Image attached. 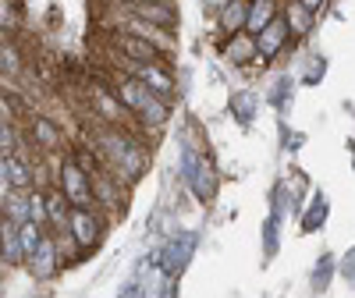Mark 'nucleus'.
I'll list each match as a JSON object with an SVG mask.
<instances>
[{
  "label": "nucleus",
  "mask_w": 355,
  "mask_h": 298,
  "mask_svg": "<svg viewBox=\"0 0 355 298\" xmlns=\"http://www.w3.org/2000/svg\"><path fill=\"white\" fill-rule=\"evenodd\" d=\"M68 238H71V245L78 252H89V249H96L100 245V238H103V220L96 213V206L93 210H68V224H64Z\"/></svg>",
  "instance_id": "423d86ee"
},
{
  "label": "nucleus",
  "mask_w": 355,
  "mask_h": 298,
  "mask_svg": "<svg viewBox=\"0 0 355 298\" xmlns=\"http://www.w3.org/2000/svg\"><path fill=\"white\" fill-rule=\"evenodd\" d=\"M135 117H139L142 132H153V135H157V132H164V128H167V121H171V103L150 93V96H146V103L139 107V114H135Z\"/></svg>",
  "instance_id": "2eb2a0df"
},
{
  "label": "nucleus",
  "mask_w": 355,
  "mask_h": 298,
  "mask_svg": "<svg viewBox=\"0 0 355 298\" xmlns=\"http://www.w3.org/2000/svg\"><path fill=\"white\" fill-rule=\"evenodd\" d=\"M43 206H46V227L50 231H64V224H68V199L61 195V189H50V192H43Z\"/></svg>",
  "instance_id": "6ab92c4d"
},
{
  "label": "nucleus",
  "mask_w": 355,
  "mask_h": 298,
  "mask_svg": "<svg viewBox=\"0 0 355 298\" xmlns=\"http://www.w3.org/2000/svg\"><path fill=\"white\" fill-rule=\"evenodd\" d=\"M0 71H8L11 78L21 75V57H18L15 46H0Z\"/></svg>",
  "instance_id": "7c9ffc66"
},
{
  "label": "nucleus",
  "mask_w": 355,
  "mask_h": 298,
  "mask_svg": "<svg viewBox=\"0 0 355 298\" xmlns=\"http://www.w3.org/2000/svg\"><path fill=\"white\" fill-rule=\"evenodd\" d=\"M4 217H8L11 224H25V220H28V210H25V192L4 189Z\"/></svg>",
  "instance_id": "a878e982"
},
{
  "label": "nucleus",
  "mask_w": 355,
  "mask_h": 298,
  "mask_svg": "<svg viewBox=\"0 0 355 298\" xmlns=\"http://www.w3.org/2000/svg\"><path fill=\"white\" fill-rule=\"evenodd\" d=\"M107 85H110V93L117 96V103H121L132 117L139 114V107L146 103V96H150V89H146L142 82H135L128 71H117V68H114V75H110Z\"/></svg>",
  "instance_id": "9b49d317"
},
{
  "label": "nucleus",
  "mask_w": 355,
  "mask_h": 298,
  "mask_svg": "<svg viewBox=\"0 0 355 298\" xmlns=\"http://www.w3.org/2000/svg\"><path fill=\"white\" fill-rule=\"evenodd\" d=\"M43 234H46V227H40V224H33V220L18 224V245H21V263H25L28 256H33V252L40 249Z\"/></svg>",
  "instance_id": "4be33fe9"
},
{
  "label": "nucleus",
  "mask_w": 355,
  "mask_h": 298,
  "mask_svg": "<svg viewBox=\"0 0 355 298\" xmlns=\"http://www.w3.org/2000/svg\"><path fill=\"white\" fill-rule=\"evenodd\" d=\"M199 249V231H174L167 242L157 249V263H160V274L171 277H182L189 270V263Z\"/></svg>",
  "instance_id": "f03ea898"
},
{
  "label": "nucleus",
  "mask_w": 355,
  "mask_h": 298,
  "mask_svg": "<svg viewBox=\"0 0 355 298\" xmlns=\"http://www.w3.org/2000/svg\"><path fill=\"white\" fill-rule=\"evenodd\" d=\"M291 96H295V82H291V75H281V78L270 85V93H266V103L284 114L288 103H291Z\"/></svg>",
  "instance_id": "b1692460"
},
{
  "label": "nucleus",
  "mask_w": 355,
  "mask_h": 298,
  "mask_svg": "<svg viewBox=\"0 0 355 298\" xmlns=\"http://www.w3.org/2000/svg\"><path fill=\"white\" fill-rule=\"evenodd\" d=\"M327 217H331L327 195H323V192H313V199H309V206H306V213H302V220H299L302 234H316L323 224H327Z\"/></svg>",
  "instance_id": "a211bd4d"
},
{
  "label": "nucleus",
  "mask_w": 355,
  "mask_h": 298,
  "mask_svg": "<svg viewBox=\"0 0 355 298\" xmlns=\"http://www.w3.org/2000/svg\"><path fill=\"white\" fill-rule=\"evenodd\" d=\"M0 259L8 266L21 263V245H18V224H11L8 217H0Z\"/></svg>",
  "instance_id": "aec40b11"
},
{
  "label": "nucleus",
  "mask_w": 355,
  "mask_h": 298,
  "mask_svg": "<svg viewBox=\"0 0 355 298\" xmlns=\"http://www.w3.org/2000/svg\"><path fill=\"white\" fill-rule=\"evenodd\" d=\"M252 40H256V64H270L277 53H284V50H288L291 33H288V25H284V21H281V15H277L270 25H263Z\"/></svg>",
  "instance_id": "1a4fd4ad"
},
{
  "label": "nucleus",
  "mask_w": 355,
  "mask_h": 298,
  "mask_svg": "<svg viewBox=\"0 0 355 298\" xmlns=\"http://www.w3.org/2000/svg\"><path fill=\"white\" fill-rule=\"evenodd\" d=\"M220 57L234 68H245V64H256V40L249 33H234V36H224V46H220Z\"/></svg>",
  "instance_id": "4468645a"
},
{
  "label": "nucleus",
  "mask_w": 355,
  "mask_h": 298,
  "mask_svg": "<svg viewBox=\"0 0 355 298\" xmlns=\"http://www.w3.org/2000/svg\"><path fill=\"white\" fill-rule=\"evenodd\" d=\"M214 25L220 36H234L245 28V0H227V4L214 15Z\"/></svg>",
  "instance_id": "f3484780"
},
{
  "label": "nucleus",
  "mask_w": 355,
  "mask_h": 298,
  "mask_svg": "<svg viewBox=\"0 0 355 298\" xmlns=\"http://www.w3.org/2000/svg\"><path fill=\"white\" fill-rule=\"evenodd\" d=\"M281 21L288 25V33H291V40H309L313 36V28H316V15H309L299 0H284L281 4Z\"/></svg>",
  "instance_id": "ddd939ff"
},
{
  "label": "nucleus",
  "mask_w": 355,
  "mask_h": 298,
  "mask_svg": "<svg viewBox=\"0 0 355 298\" xmlns=\"http://www.w3.org/2000/svg\"><path fill=\"white\" fill-rule=\"evenodd\" d=\"M25 210H28V220L46 227V206H43V192L40 189H28L25 192Z\"/></svg>",
  "instance_id": "bb28decb"
},
{
  "label": "nucleus",
  "mask_w": 355,
  "mask_h": 298,
  "mask_svg": "<svg viewBox=\"0 0 355 298\" xmlns=\"http://www.w3.org/2000/svg\"><path fill=\"white\" fill-rule=\"evenodd\" d=\"M117 298H150V291H146L142 284H128L121 295H117Z\"/></svg>",
  "instance_id": "f704fd0d"
},
{
  "label": "nucleus",
  "mask_w": 355,
  "mask_h": 298,
  "mask_svg": "<svg viewBox=\"0 0 355 298\" xmlns=\"http://www.w3.org/2000/svg\"><path fill=\"white\" fill-rule=\"evenodd\" d=\"M57 189H61V195L68 199V206H75V210H93V185H89V174L71 157L57 160Z\"/></svg>",
  "instance_id": "20e7f679"
},
{
  "label": "nucleus",
  "mask_w": 355,
  "mask_h": 298,
  "mask_svg": "<svg viewBox=\"0 0 355 298\" xmlns=\"http://www.w3.org/2000/svg\"><path fill=\"white\" fill-rule=\"evenodd\" d=\"M281 217H274V213H266V220H263V256L266 259H274L277 256V249H281Z\"/></svg>",
  "instance_id": "393cba45"
},
{
  "label": "nucleus",
  "mask_w": 355,
  "mask_h": 298,
  "mask_svg": "<svg viewBox=\"0 0 355 298\" xmlns=\"http://www.w3.org/2000/svg\"><path fill=\"white\" fill-rule=\"evenodd\" d=\"M224 4H227V0H202V15L214 21V15H217V11H220Z\"/></svg>",
  "instance_id": "c9c22d12"
},
{
  "label": "nucleus",
  "mask_w": 355,
  "mask_h": 298,
  "mask_svg": "<svg viewBox=\"0 0 355 298\" xmlns=\"http://www.w3.org/2000/svg\"><path fill=\"white\" fill-rule=\"evenodd\" d=\"M323 75H327V57H323V53L309 57V68H306L302 82H306V85H316V82H323Z\"/></svg>",
  "instance_id": "c85d7f7f"
},
{
  "label": "nucleus",
  "mask_w": 355,
  "mask_h": 298,
  "mask_svg": "<svg viewBox=\"0 0 355 298\" xmlns=\"http://www.w3.org/2000/svg\"><path fill=\"white\" fill-rule=\"evenodd\" d=\"M25 266H28V274H33L36 281H53L57 270H61V252H57V238H53V234H43L40 249L25 259Z\"/></svg>",
  "instance_id": "9d476101"
},
{
  "label": "nucleus",
  "mask_w": 355,
  "mask_h": 298,
  "mask_svg": "<svg viewBox=\"0 0 355 298\" xmlns=\"http://www.w3.org/2000/svg\"><path fill=\"white\" fill-rule=\"evenodd\" d=\"M331 277H334V256H331V252H323V256L316 259V266H313V274H309L313 291H316V295H323V291L331 288Z\"/></svg>",
  "instance_id": "5701e85b"
},
{
  "label": "nucleus",
  "mask_w": 355,
  "mask_h": 298,
  "mask_svg": "<svg viewBox=\"0 0 355 298\" xmlns=\"http://www.w3.org/2000/svg\"><path fill=\"white\" fill-rule=\"evenodd\" d=\"M334 266H338V274L348 281V288H352V281H355V249H348L341 259H334Z\"/></svg>",
  "instance_id": "473e14b6"
},
{
  "label": "nucleus",
  "mask_w": 355,
  "mask_h": 298,
  "mask_svg": "<svg viewBox=\"0 0 355 298\" xmlns=\"http://www.w3.org/2000/svg\"><path fill=\"white\" fill-rule=\"evenodd\" d=\"M11 28H18V11L11 0H0V33H11Z\"/></svg>",
  "instance_id": "2f4dec72"
},
{
  "label": "nucleus",
  "mask_w": 355,
  "mask_h": 298,
  "mask_svg": "<svg viewBox=\"0 0 355 298\" xmlns=\"http://www.w3.org/2000/svg\"><path fill=\"white\" fill-rule=\"evenodd\" d=\"M231 114L239 117V125H252L256 114H259V96L252 93V89H239V93L231 96Z\"/></svg>",
  "instance_id": "412c9836"
},
{
  "label": "nucleus",
  "mask_w": 355,
  "mask_h": 298,
  "mask_svg": "<svg viewBox=\"0 0 355 298\" xmlns=\"http://www.w3.org/2000/svg\"><path fill=\"white\" fill-rule=\"evenodd\" d=\"M299 4H302L309 15H323V11L331 8V0H299Z\"/></svg>",
  "instance_id": "72a5a7b5"
},
{
  "label": "nucleus",
  "mask_w": 355,
  "mask_h": 298,
  "mask_svg": "<svg viewBox=\"0 0 355 298\" xmlns=\"http://www.w3.org/2000/svg\"><path fill=\"white\" fill-rule=\"evenodd\" d=\"M107 43L114 53L128 57V61H142V64H167L171 68V53H164L160 46H153L150 40L132 36L125 28H107Z\"/></svg>",
  "instance_id": "39448f33"
},
{
  "label": "nucleus",
  "mask_w": 355,
  "mask_h": 298,
  "mask_svg": "<svg viewBox=\"0 0 355 298\" xmlns=\"http://www.w3.org/2000/svg\"><path fill=\"white\" fill-rule=\"evenodd\" d=\"M89 107H93V117H100L103 125H114V128H128V110L117 103V96L110 93V85L93 78V85H89Z\"/></svg>",
  "instance_id": "6e6552de"
},
{
  "label": "nucleus",
  "mask_w": 355,
  "mask_h": 298,
  "mask_svg": "<svg viewBox=\"0 0 355 298\" xmlns=\"http://www.w3.org/2000/svg\"><path fill=\"white\" fill-rule=\"evenodd\" d=\"M8 153H18V135H15V125L0 117V157Z\"/></svg>",
  "instance_id": "cd10ccee"
},
{
  "label": "nucleus",
  "mask_w": 355,
  "mask_h": 298,
  "mask_svg": "<svg viewBox=\"0 0 355 298\" xmlns=\"http://www.w3.org/2000/svg\"><path fill=\"white\" fill-rule=\"evenodd\" d=\"M107 28H125V33H132V36L150 40V43L160 46L164 53H174V46H178L174 33H167V28H160V25H153V21L132 18V15H125V11H110V15H107Z\"/></svg>",
  "instance_id": "0eeeda50"
},
{
  "label": "nucleus",
  "mask_w": 355,
  "mask_h": 298,
  "mask_svg": "<svg viewBox=\"0 0 355 298\" xmlns=\"http://www.w3.org/2000/svg\"><path fill=\"white\" fill-rule=\"evenodd\" d=\"M28 128H33V139H36V146L43 149V153H61L64 149V128L57 125L53 117L33 114L28 117Z\"/></svg>",
  "instance_id": "f8f14e48"
},
{
  "label": "nucleus",
  "mask_w": 355,
  "mask_h": 298,
  "mask_svg": "<svg viewBox=\"0 0 355 298\" xmlns=\"http://www.w3.org/2000/svg\"><path fill=\"white\" fill-rule=\"evenodd\" d=\"M277 4H284V0H277Z\"/></svg>",
  "instance_id": "e433bc0d"
},
{
  "label": "nucleus",
  "mask_w": 355,
  "mask_h": 298,
  "mask_svg": "<svg viewBox=\"0 0 355 298\" xmlns=\"http://www.w3.org/2000/svg\"><path fill=\"white\" fill-rule=\"evenodd\" d=\"M93 149L100 153L103 167L125 185L142 182L146 167H150V153L139 135H132L128 128H114V125H100L93 132Z\"/></svg>",
  "instance_id": "f257e3e1"
},
{
  "label": "nucleus",
  "mask_w": 355,
  "mask_h": 298,
  "mask_svg": "<svg viewBox=\"0 0 355 298\" xmlns=\"http://www.w3.org/2000/svg\"><path fill=\"white\" fill-rule=\"evenodd\" d=\"M182 277H171V274H160L157 288H153V298H178L182 295V284H178Z\"/></svg>",
  "instance_id": "c756f323"
},
{
  "label": "nucleus",
  "mask_w": 355,
  "mask_h": 298,
  "mask_svg": "<svg viewBox=\"0 0 355 298\" xmlns=\"http://www.w3.org/2000/svg\"><path fill=\"white\" fill-rule=\"evenodd\" d=\"M277 11H281L277 0H245V28H242V33L256 36L263 25H270L277 18Z\"/></svg>",
  "instance_id": "dca6fc26"
},
{
  "label": "nucleus",
  "mask_w": 355,
  "mask_h": 298,
  "mask_svg": "<svg viewBox=\"0 0 355 298\" xmlns=\"http://www.w3.org/2000/svg\"><path fill=\"white\" fill-rule=\"evenodd\" d=\"M110 11H125L132 18H142V21H153L167 33H174L182 15H178V4L174 0H107Z\"/></svg>",
  "instance_id": "7ed1b4c3"
}]
</instances>
